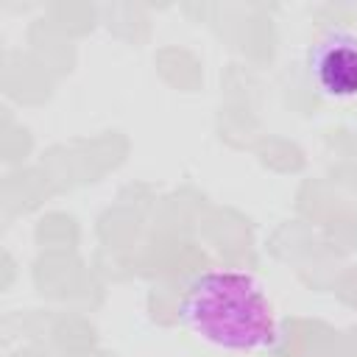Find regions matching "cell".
Wrapping results in <instances>:
<instances>
[{
    "label": "cell",
    "instance_id": "obj_1",
    "mask_svg": "<svg viewBox=\"0 0 357 357\" xmlns=\"http://www.w3.org/2000/svg\"><path fill=\"white\" fill-rule=\"evenodd\" d=\"M178 318L192 337L226 351H271L282 340L265 284L237 268L198 273L181 293Z\"/></svg>",
    "mask_w": 357,
    "mask_h": 357
},
{
    "label": "cell",
    "instance_id": "obj_2",
    "mask_svg": "<svg viewBox=\"0 0 357 357\" xmlns=\"http://www.w3.org/2000/svg\"><path fill=\"white\" fill-rule=\"evenodd\" d=\"M307 73L315 89L329 100L357 98V33L326 28L307 50Z\"/></svg>",
    "mask_w": 357,
    "mask_h": 357
}]
</instances>
